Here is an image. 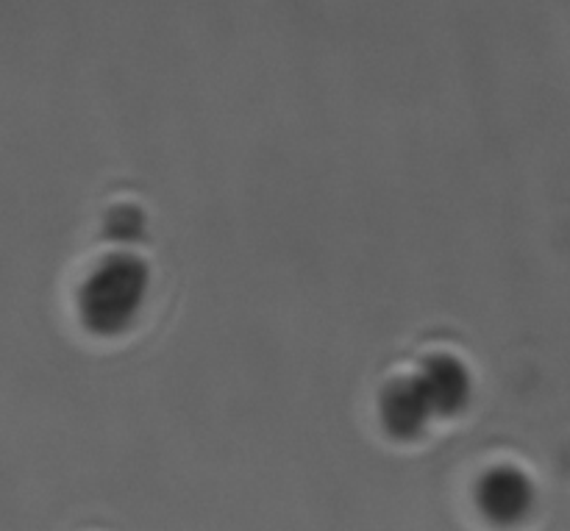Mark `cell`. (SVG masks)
<instances>
[{
	"mask_svg": "<svg viewBox=\"0 0 570 531\" xmlns=\"http://www.w3.org/2000/svg\"><path fill=\"white\" fill-rule=\"evenodd\" d=\"M150 289V271L134 254H111L87 273L78 287V321L95 337H120L142 315Z\"/></svg>",
	"mask_w": 570,
	"mask_h": 531,
	"instance_id": "obj_1",
	"label": "cell"
},
{
	"mask_svg": "<svg viewBox=\"0 0 570 531\" xmlns=\"http://www.w3.org/2000/svg\"><path fill=\"white\" fill-rule=\"evenodd\" d=\"M473 504L482 521L493 529H515L532 515L534 484L521 468L495 465L479 476Z\"/></svg>",
	"mask_w": 570,
	"mask_h": 531,
	"instance_id": "obj_2",
	"label": "cell"
},
{
	"mask_svg": "<svg viewBox=\"0 0 570 531\" xmlns=\"http://www.w3.org/2000/svg\"><path fill=\"white\" fill-rule=\"evenodd\" d=\"M379 426L395 443H415L438 421L415 376L393 378L379 395Z\"/></svg>",
	"mask_w": 570,
	"mask_h": 531,
	"instance_id": "obj_3",
	"label": "cell"
},
{
	"mask_svg": "<svg viewBox=\"0 0 570 531\" xmlns=\"http://www.w3.org/2000/svg\"><path fill=\"white\" fill-rule=\"evenodd\" d=\"M434 417H456L473 399L471 367L454 354H429L415 373Z\"/></svg>",
	"mask_w": 570,
	"mask_h": 531,
	"instance_id": "obj_4",
	"label": "cell"
}]
</instances>
